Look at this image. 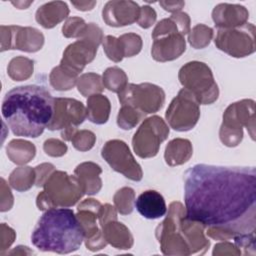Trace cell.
<instances>
[{
    "instance_id": "obj_11",
    "label": "cell",
    "mask_w": 256,
    "mask_h": 256,
    "mask_svg": "<svg viewBox=\"0 0 256 256\" xmlns=\"http://www.w3.org/2000/svg\"><path fill=\"white\" fill-rule=\"evenodd\" d=\"M184 51L185 39L182 34H168L161 39H154L152 55L157 61L173 60L179 57Z\"/></svg>"
},
{
    "instance_id": "obj_6",
    "label": "cell",
    "mask_w": 256,
    "mask_h": 256,
    "mask_svg": "<svg viewBox=\"0 0 256 256\" xmlns=\"http://www.w3.org/2000/svg\"><path fill=\"white\" fill-rule=\"evenodd\" d=\"M119 101L139 112L152 113L163 106L164 92L160 87L149 83L129 84L119 92Z\"/></svg>"
},
{
    "instance_id": "obj_1",
    "label": "cell",
    "mask_w": 256,
    "mask_h": 256,
    "mask_svg": "<svg viewBox=\"0 0 256 256\" xmlns=\"http://www.w3.org/2000/svg\"><path fill=\"white\" fill-rule=\"evenodd\" d=\"M186 219L227 237L254 234V167L196 164L184 175Z\"/></svg>"
},
{
    "instance_id": "obj_12",
    "label": "cell",
    "mask_w": 256,
    "mask_h": 256,
    "mask_svg": "<svg viewBox=\"0 0 256 256\" xmlns=\"http://www.w3.org/2000/svg\"><path fill=\"white\" fill-rule=\"evenodd\" d=\"M137 211L147 219L163 217L167 207L163 196L155 190H146L141 193L134 202Z\"/></svg>"
},
{
    "instance_id": "obj_5",
    "label": "cell",
    "mask_w": 256,
    "mask_h": 256,
    "mask_svg": "<svg viewBox=\"0 0 256 256\" xmlns=\"http://www.w3.org/2000/svg\"><path fill=\"white\" fill-rule=\"evenodd\" d=\"M216 46L233 57H244L255 51V26L245 23L233 28H222L215 38Z\"/></svg>"
},
{
    "instance_id": "obj_9",
    "label": "cell",
    "mask_w": 256,
    "mask_h": 256,
    "mask_svg": "<svg viewBox=\"0 0 256 256\" xmlns=\"http://www.w3.org/2000/svg\"><path fill=\"white\" fill-rule=\"evenodd\" d=\"M102 157L115 171L124 174L125 177L134 181L142 179L141 167L123 141H108L102 148Z\"/></svg>"
},
{
    "instance_id": "obj_4",
    "label": "cell",
    "mask_w": 256,
    "mask_h": 256,
    "mask_svg": "<svg viewBox=\"0 0 256 256\" xmlns=\"http://www.w3.org/2000/svg\"><path fill=\"white\" fill-rule=\"evenodd\" d=\"M179 79L185 89L191 92L199 103L209 104L218 97V88L212 72L202 62L187 63L181 68Z\"/></svg>"
},
{
    "instance_id": "obj_8",
    "label": "cell",
    "mask_w": 256,
    "mask_h": 256,
    "mask_svg": "<svg viewBox=\"0 0 256 256\" xmlns=\"http://www.w3.org/2000/svg\"><path fill=\"white\" fill-rule=\"evenodd\" d=\"M198 103L195 96L183 88L167 109L166 118L170 126L178 131L193 128L200 115Z\"/></svg>"
},
{
    "instance_id": "obj_10",
    "label": "cell",
    "mask_w": 256,
    "mask_h": 256,
    "mask_svg": "<svg viewBox=\"0 0 256 256\" xmlns=\"http://www.w3.org/2000/svg\"><path fill=\"white\" fill-rule=\"evenodd\" d=\"M71 115L83 122L85 118V109L82 103L74 99L55 98L54 116L48 128L50 130H56L63 127L71 128V124H80L76 119L71 117Z\"/></svg>"
},
{
    "instance_id": "obj_3",
    "label": "cell",
    "mask_w": 256,
    "mask_h": 256,
    "mask_svg": "<svg viewBox=\"0 0 256 256\" xmlns=\"http://www.w3.org/2000/svg\"><path fill=\"white\" fill-rule=\"evenodd\" d=\"M85 229L73 210L49 208L35 226L31 241L41 251L67 254L80 248Z\"/></svg>"
},
{
    "instance_id": "obj_7",
    "label": "cell",
    "mask_w": 256,
    "mask_h": 256,
    "mask_svg": "<svg viewBox=\"0 0 256 256\" xmlns=\"http://www.w3.org/2000/svg\"><path fill=\"white\" fill-rule=\"evenodd\" d=\"M169 129L164 121L154 116L146 119L133 137V148L138 156L142 158L155 156L160 143L167 138Z\"/></svg>"
},
{
    "instance_id": "obj_2",
    "label": "cell",
    "mask_w": 256,
    "mask_h": 256,
    "mask_svg": "<svg viewBox=\"0 0 256 256\" xmlns=\"http://www.w3.org/2000/svg\"><path fill=\"white\" fill-rule=\"evenodd\" d=\"M55 98L42 86L26 85L11 89L2 101L4 120L16 136L36 138L50 125Z\"/></svg>"
},
{
    "instance_id": "obj_13",
    "label": "cell",
    "mask_w": 256,
    "mask_h": 256,
    "mask_svg": "<svg viewBox=\"0 0 256 256\" xmlns=\"http://www.w3.org/2000/svg\"><path fill=\"white\" fill-rule=\"evenodd\" d=\"M138 12V5L132 1H110L103 9V19L108 25L112 26L118 15L123 14L130 25L139 17Z\"/></svg>"
}]
</instances>
